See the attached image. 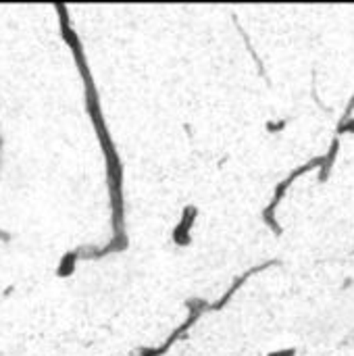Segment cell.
<instances>
[{
	"label": "cell",
	"mask_w": 354,
	"mask_h": 356,
	"mask_svg": "<svg viewBox=\"0 0 354 356\" xmlns=\"http://www.w3.org/2000/svg\"><path fill=\"white\" fill-rule=\"evenodd\" d=\"M321 163H323V156H315L313 161H309L307 165H303V167H298L288 179H284V181H280L277 186H275V194H273V200L269 202V207L265 209V213H263V219H265V223L273 229V234L275 236H282V227H280V223L275 221V209L280 207V202H282V198H284V194H286V190L296 181V177H300V175H305V173H309V171H313L315 167H319L321 169Z\"/></svg>",
	"instance_id": "3"
},
{
	"label": "cell",
	"mask_w": 354,
	"mask_h": 356,
	"mask_svg": "<svg viewBox=\"0 0 354 356\" xmlns=\"http://www.w3.org/2000/svg\"><path fill=\"white\" fill-rule=\"evenodd\" d=\"M353 111H354V98L348 102V108H346L344 117L340 119V123H338V127H336V136H338V138H340L342 134H354Z\"/></svg>",
	"instance_id": "7"
},
{
	"label": "cell",
	"mask_w": 354,
	"mask_h": 356,
	"mask_svg": "<svg viewBox=\"0 0 354 356\" xmlns=\"http://www.w3.org/2000/svg\"><path fill=\"white\" fill-rule=\"evenodd\" d=\"M198 219V207L190 204L182 211V217L177 221V225L173 227L171 232V240L175 246H190L192 244V225L196 223Z\"/></svg>",
	"instance_id": "4"
},
{
	"label": "cell",
	"mask_w": 354,
	"mask_h": 356,
	"mask_svg": "<svg viewBox=\"0 0 354 356\" xmlns=\"http://www.w3.org/2000/svg\"><path fill=\"white\" fill-rule=\"evenodd\" d=\"M0 240H2V242H10V236H8L6 232H2V229H0Z\"/></svg>",
	"instance_id": "10"
},
{
	"label": "cell",
	"mask_w": 354,
	"mask_h": 356,
	"mask_svg": "<svg viewBox=\"0 0 354 356\" xmlns=\"http://www.w3.org/2000/svg\"><path fill=\"white\" fill-rule=\"evenodd\" d=\"M286 125H288V121L286 119H282V121H277V123H267V131H282V129H286Z\"/></svg>",
	"instance_id": "8"
},
{
	"label": "cell",
	"mask_w": 354,
	"mask_h": 356,
	"mask_svg": "<svg viewBox=\"0 0 354 356\" xmlns=\"http://www.w3.org/2000/svg\"><path fill=\"white\" fill-rule=\"evenodd\" d=\"M54 8L58 13V19H61V33H63V40L69 44L73 56H75V63L79 67V73L83 77V86H86V106H88V113H90V119L96 127V134H98V140H100V146H102V152H104V159H106V177H108V192H111V209H113V232H115V238L113 242L102 248V250H94L90 254H86V259H94V257H104L113 250H123L127 246V238H125V232H123V171H121V163H119V156H117V150L113 146V140H111V134L106 131V123L102 119V113H100V102H98V94H96V86L92 81V75H90V69L86 65V56H83V50H81V42L79 38L75 35V31L69 27V15H67V8L65 4L61 2H54Z\"/></svg>",
	"instance_id": "1"
},
{
	"label": "cell",
	"mask_w": 354,
	"mask_h": 356,
	"mask_svg": "<svg viewBox=\"0 0 354 356\" xmlns=\"http://www.w3.org/2000/svg\"><path fill=\"white\" fill-rule=\"evenodd\" d=\"M188 317H186V321L159 346V348H140L138 350V356H163L175 342H179L188 332H190V327L200 319V315L204 313V311H209V302H204V300H200V298H192V300H188Z\"/></svg>",
	"instance_id": "2"
},
{
	"label": "cell",
	"mask_w": 354,
	"mask_h": 356,
	"mask_svg": "<svg viewBox=\"0 0 354 356\" xmlns=\"http://www.w3.org/2000/svg\"><path fill=\"white\" fill-rule=\"evenodd\" d=\"M79 257H83V250H81V248L67 252V254L61 259V265H58V269H56V275H58V277H69V275L73 273L75 263H77V259H79Z\"/></svg>",
	"instance_id": "6"
},
{
	"label": "cell",
	"mask_w": 354,
	"mask_h": 356,
	"mask_svg": "<svg viewBox=\"0 0 354 356\" xmlns=\"http://www.w3.org/2000/svg\"><path fill=\"white\" fill-rule=\"evenodd\" d=\"M338 152H340V138L336 136V138L332 140V146H330V150L323 154V163H321V175H319V181H328V177H330V173H332V169H334V163H336V159H338Z\"/></svg>",
	"instance_id": "5"
},
{
	"label": "cell",
	"mask_w": 354,
	"mask_h": 356,
	"mask_svg": "<svg viewBox=\"0 0 354 356\" xmlns=\"http://www.w3.org/2000/svg\"><path fill=\"white\" fill-rule=\"evenodd\" d=\"M267 356H296V350L294 348H284V350H275V353Z\"/></svg>",
	"instance_id": "9"
},
{
	"label": "cell",
	"mask_w": 354,
	"mask_h": 356,
	"mask_svg": "<svg viewBox=\"0 0 354 356\" xmlns=\"http://www.w3.org/2000/svg\"><path fill=\"white\" fill-rule=\"evenodd\" d=\"M0 167H2V134H0Z\"/></svg>",
	"instance_id": "11"
}]
</instances>
